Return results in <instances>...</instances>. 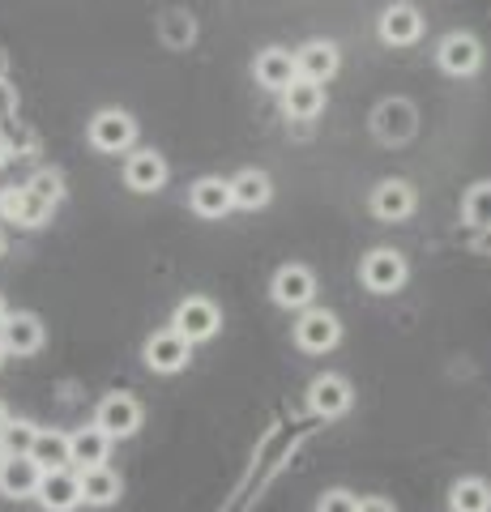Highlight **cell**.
Listing matches in <instances>:
<instances>
[{"label":"cell","instance_id":"obj_32","mask_svg":"<svg viewBox=\"0 0 491 512\" xmlns=\"http://www.w3.org/2000/svg\"><path fill=\"white\" fill-rule=\"evenodd\" d=\"M355 512H393V504H389V500H380V495H372V500H359Z\"/></svg>","mask_w":491,"mask_h":512},{"label":"cell","instance_id":"obj_18","mask_svg":"<svg viewBox=\"0 0 491 512\" xmlns=\"http://www.w3.org/2000/svg\"><path fill=\"white\" fill-rule=\"evenodd\" d=\"M295 73L304 77V82H329V77L338 73V47L334 43H308L295 52Z\"/></svg>","mask_w":491,"mask_h":512},{"label":"cell","instance_id":"obj_4","mask_svg":"<svg viewBox=\"0 0 491 512\" xmlns=\"http://www.w3.org/2000/svg\"><path fill=\"white\" fill-rule=\"evenodd\" d=\"M342 338V325H338V316L334 312H325V308H308L304 316H299V325H295V342L308 350V355H325V350H334Z\"/></svg>","mask_w":491,"mask_h":512},{"label":"cell","instance_id":"obj_21","mask_svg":"<svg viewBox=\"0 0 491 512\" xmlns=\"http://www.w3.org/2000/svg\"><path fill=\"white\" fill-rule=\"evenodd\" d=\"M30 461H35L39 470H69V436L65 431H52V427H39L35 431V444H30Z\"/></svg>","mask_w":491,"mask_h":512},{"label":"cell","instance_id":"obj_29","mask_svg":"<svg viewBox=\"0 0 491 512\" xmlns=\"http://www.w3.org/2000/svg\"><path fill=\"white\" fill-rule=\"evenodd\" d=\"M26 188L35 192V197H43L47 205H56V201H60V175H56V171H39V175H35V180H30Z\"/></svg>","mask_w":491,"mask_h":512},{"label":"cell","instance_id":"obj_26","mask_svg":"<svg viewBox=\"0 0 491 512\" xmlns=\"http://www.w3.org/2000/svg\"><path fill=\"white\" fill-rule=\"evenodd\" d=\"M449 508L453 512H491V487L483 478H462L449 491Z\"/></svg>","mask_w":491,"mask_h":512},{"label":"cell","instance_id":"obj_24","mask_svg":"<svg viewBox=\"0 0 491 512\" xmlns=\"http://www.w3.org/2000/svg\"><path fill=\"white\" fill-rule=\"evenodd\" d=\"M282 99H287V116L291 120H312V116H321V107H325V90L316 82L295 77V82L282 90Z\"/></svg>","mask_w":491,"mask_h":512},{"label":"cell","instance_id":"obj_17","mask_svg":"<svg viewBox=\"0 0 491 512\" xmlns=\"http://www.w3.org/2000/svg\"><path fill=\"white\" fill-rule=\"evenodd\" d=\"M124 184H129L133 192H158V188L167 184V163H163V154L137 150L129 163H124Z\"/></svg>","mask_w":491,"mask_h":512},{"label":"cell","instance_id":"obj_5","mask_svg":"<svg viewBox=\"0 0 491 512\" xmlns=\"http://www.w3.org/2000/svg\"><path fill=\"white\" fill-rule=\"evenodd\" d=\"M133 137H137V124H133V116H124V111H99V116L90 120V146L103 154L129 150Z\"/></svg>","mask_w":491,"mask_h":512},{"label":"cell","instance_id":"obj_7","mask_svg":"<svg viewBox=\"0 0 491 512\" xmlns=\"http://www.w3.org/2000/svg\"><path fill=\"white\" fill-rule=\"evenodd\" d=\"M0 346H5V355H35L43 346V325L39 316L30 312H13L0 320Z\"/></svg>","mask_w":491,"mask_h":512},{"label":"cell","instance_id":"obj_23","mask_svg":"<svg viewBox=\"0 0 491 512\" xmlns=\"http://www.w3.org/2000/svg\"><path fill=\"white\" fill-rule=\"evenodd\" d=\"M107 448H112V440L103 436L99 427H77L69 436V461L73 466H103L107 461Z\"/></svg>","mask_w":491,"mask_h":512},{"label":"cell","instance_id":"obj_27","mask_svg":"<svg viewBox=\"0 0 491 512\" xmlns=\"http://www.w3.org/2000/svg\"><path fill=\"white\" fill-rule=\"evenodd\" d=\"M35 423H26V419H18V423H5V427H0V453H5V457H26L30 453V444H35Z\"/></svg>","mask_w":491,"mask_h":512},{"label":"cell","instance_id":"obj_25","mask_svg":"<svg viewBox=\"0 0 491 512\" xmlns=\"http://www.w3.org/2000/svg\"><path fill=\"white\" fill-rule=\"evenodd\" d=\"M231 184V201L240 205V210H261V205H269V175L265 171H240L235 180H227Z\"/></svg>","mask_w":491,"mask_h":512},{"label":"cell","instance_id":"obj_30","mask_svg":"<svg viewBox=\"0 0 491 512\" xmlns=\"http://www.w3.org/2000/svg\"><path fill=\"white\" fill-rule=\"evenodd\" d=\"M359 508V500L351 491H329V495H321V504H316V512H355Z\"/></svg>","mask_w":491,"mask_h":512},{"label":"cell","instance_id":"obj_10","mask_svg":"<svg viewBox=\"0 0 491 512\" xmlns=\"http://www.w3.org/2000/svg\"><path fill=\"white\" fill-rule=\"evenodd\" d=\"M436 56H440V69H445V73L470 77V73L483 64V47H479V39H474V35H462V30H453V35L440 43Z\"/></svg>","mask_w":491,"mask_h":512},{"label":"cell","instance_id":"obj_2","mask_svg":"<svg viewBox=\"0 0 491 512\" xmlns=\"http://www.w3.org/2000/svg\"><path fill=\"white\" fill-rule=\"evenodd\" d=\"M359 274L372 295H393V291H402V282H406V256L393 248H376V252H368Z\"/></svg>","mask_w":491,"mask_h":512},{"label":"cell","instance_id":"obj_22","mask_svg":"<svg viewBox=\"0 0 491 512\" xmlns=\"http://www.w3.org/2000/svg\"><path fill=\"white\" fill-rule=\"evenodd\" d=\"M295 56L291 52H282V47H269V52L257 56V82L265 90H287L295 82Z\"/></svg>","mask_w":491,"mask_h":512},{"label":"cell","instance_id":"obj_12","mask_svg":"<svg viewBox=\"0 0 491 512\" xmlns=\"http://www.w3.org/2000/svg\"><path fill=\"white\" fill-rule=\"evenodd\" d=\"M188 205H193L197 218H227V214L235 210L231 184L218 180V175H205V180H197L193 192H188Z\"/></svg>","mask_w":491,"mask_h":512},{"label":"cell","instance_id":"obj_16","mask_svg":"<svg viewBox=\"0 0 491 512\" xmlns=\"http://www.w3.org/2000/svg\"><path fill=\"white\" fill-rule=\"evenodd\" d=\"M423 35V18L415 5H389L385 18H380V39L389 47H410Z\"/></svg>","mask_w":491,"mask_h":512},{"label":"cell","instance_id":"obj_1","mask_svg":"<svg viewBox=\"0 0 491 512\" xmlns=\"http://www.w3.org/2000/svg\"><path fill=\"white\" fill-rule=\"evenodd\" d=\"M218 325H223V312H218V303L201 299V295L184 299L180 308H176V320H171V329H176L184 342H205V338H214Z\"/></svg>","mask_w":491,"mask_h":512},{"label":"cell","instance_id":"obj_3","mask_svg":"<svg viewBox=\"0 0 491 512\" xmlns=\"http://www.w3.org/2000/svg\"><path fill=\"white\" fill-rule=\"evenodd\" d=\"M94 427L103 431L107 440H124L133 436V431L141 427V406L133 402L129 393H112L99 402V414H94Z\"/></svg>","mask_w":491,"mask_h":512},{"label":"cell","instance_id":"obj_8","mask_svg":"<svg viewBox=\"0 0 491 512\" xmlns=\"http://www.w3.org/2000/svg\"><path fill=\"white\" fill-rule=\"evenodd\" d=\"M372 124H376V137H380V141H389V146H398V141H410V137H415V128H419L415 107H410L406 99L380 103V107H376V116H372Z\"/></svg>","mask_w":491,"mask_h":512},{"label":"cell","instance_id":"obj_35","mask_svg":"<svg viewBox=\"0 0 491 512\" xmlns=\"http://www.w3.org/2000/svg\"><path fill=\"white\" fill-rule=\"evenodd\" d=\"M9 423V410H5V402H0V427H5Z\"/></svg>","mask_w":491,"mask_h":512},{"label":"cell","instance_id":"obj_31","mask_svg":"<svg viewBox=\"0 0 491 512\" xmlns=\"http://www.w3.org/2000/svg\"><path fill=\"white\" fill-rule=\"evenodd\" d=\"M13 111H18V94H13L9 82H0V120L13 116Z\"/></svg>","mask_w":491,"mask_h":512},{"label":"cell","instance_id":"obj_11","mask_svg":"<svg viewBox=\"0 0 491 512\" xmlns=\"http://www.w3.org/2000/svg\"><path fill=\"white\" fill-rule=\"evenodd\" d=\"M35 495L47 512H73L82 504V495H77V474H69V470H43Z\"/></svg>","mask_w":491,"mask_h":512},{"label":"cell","instance_id":"obj_37","mask_svg":"<svg viewBox=\"0 0 491 512\" xmlns=\"http://www.w3.org/2000/svg\"><path fill=\"white\" fill-rule=\"evenodd\" d=\"M0 252H5V235H0Z\"/></svg>","mask_w":491,"mask_h":512},{"label":"cell","instance_id":"obj_19","mask_svg":"<svg viewBox=\"0 0 491 512\" xmlns=\"http://www.w3.org/2000/svg\"><path fill=\"white\" fill-rule=\"evenodd\" d=\"M39 466L30 457H5L0 461V495H9V500H26V495H35L39 487Z\"/></svg>","mask_w":491,"mask_h":512},{"label":"cell","instance_id":"obj_39","mask_svg":"<svg viewBox=\"0 0 491 512\" xmlns=\"http://www.w3.org/2000/svg\"><path fill=\"white\" fill-rule=\"evenodd\" d=\"M0 461H5V453H0Z\"/></svg>","mask_w":491,"mask_h":512},{"label":"cell","instance_id":"obj_6","mask_svg":"<svg viewBox=\"0 0 491 512\" xmlns=\"http://www.w3.org/2000/svg\"><path fill=\"white\" fill-rule=\"evenodd\" d=\"M188 359H193V342H184L176 329H163L154 333V338L146 342V363L154 367V372H180V367H188Z\"/></svg>","mask_w":491,"mask_h":512},{"label":"cell","instance_id":"obj_34","mask_svg":"<svg viewBox=\"0 0 491 512\" xmlns=\"http://www.w3.org/2000/svg\"><path fill=\"white\" fill-rule=\"evenodd\" d=\"M5 69H9V56L0 52V82H5Z\"/></svg>","mask_w":491,"mask_h":512},{"label":"cell","instance_id":"obj_38","mask_svg":"<svg viewBox=\"0 0 491 512\" xmlns=\"http://www.w3.org/2000/svg\"><path fill=\"white\" fill-rule=\"evenodd\" d=\"M0 363H5V346H0Z\"/></svg>","mask_w":491,"mask_h":512},{"label":"cell","instance_id":"obj_36","mask_svg":"<svg viewBox=\"0 0 491 512\" xmlns=\"http://www.w3.org/2000/svg\"><path fill=\"white\" fill-rule=\"evenodd\" d=\"M0 320H5V299H0Z\"/></svg>","mask_w":491,"mask_h":512},{"label":"cell","instance_id":"obj_20","mask_svg":"<svg viewBox=\"0 0 491 512\" xmlns=\"http://www.w3.org/2000/svg\"><path fill=\"white\" fill-rule=\"evenodd\" d=\"M77 495H82V504L107 508V504L120 500V478L107 466H86L82 474H77Z\"/></svg>","mask_w":491,"mask_h":512},{"label":"cell","instance_id":"obj_14","mask_svg":"<svg viewBox=\"0 0 491 512\" xmlns=\"http://www.w3.org/2000/svg\"><path fill=\"white\" fill-rule=\"evenodd\" d=\"M308 406L321 414V419H338V414L351 410V384L342 376H316L308 389Z\"/></svg>","mask_w":491,"mask_h":512},{"label":"cell","instance_id":"obj_28","mask_svg":"<svg viewBox=\"0 0 491 512\" xmlns=\"http://www.w3.org/2000/svg\"><path fill=\"white\" fill-rule=\"evenodd\" d=\"M466 222H470V227H479V231L491 227V184L470 188V197H466Z\"/></svg>","mask_w":491,"mask_h":512},{"label":"cell","instance_id":"obj_13","mask_svg":"<svg viewBox=\"0 0 491 512\" xmlns=\"http://www.w3.org/2000/svg\"><path fill=\"white\" fill-rule=\"evenodd\" d=\"M47 214H52V205H47L43 197H35L30 188H5L0 192V218L22 222V227H39V222H47Z\"/></svg>","mask_w":491,"mask_h":512},{"label":"cell","instance_id":"obj_9","mask_svg":"<svg viewBox=\"0 0 491 512\" xmlns=\"http://www.w3.org/2000/svg\"><path fill=\"white\" fill-rule=\"evenodd\" d=\"M316 295V278L304 265H282L274 274V303L278 308H308Z\"/></svg>","mask_w":491,"mask_h":512},{"label":"cell","instance_id":"obj_15","mask_svg":"<svg viewBox=\"0 0 491 512\" xmlns=\"http://www.w3.org/2000/svg\"><path fill=\"white\" fill-rule=\"evenodd\" d=\"M372 214L385 218V222H402L415 214V188L406 180H385L372 192Z\"/></svg>","mask_w":491,"mask_h":512},{"label":"cell","instance_id":"obj_33","mask_svg":"<svg viewBox=\"0 0 491 512\" xmlns=\"http://www.w3.org/2000/svg\"><path fill=\"white\" fill-rule=\"evenodd\" d=\"M5 163H9V141L0 137V167H5Z\"/></svg>","mask_w":491,"mask_h":512}]
</instances>
